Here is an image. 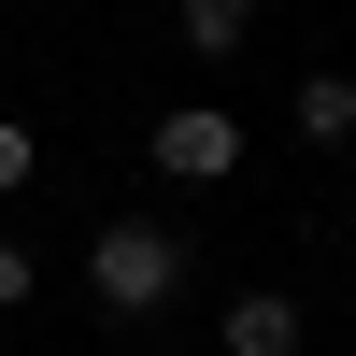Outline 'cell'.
Returning a JSON list of instances; mask_svg holds the SVG:
<instances>
[{
    "label": "cell",
    "mask_w": 356,
    "mask_h": 356,
    "mask_svg": "<svg viewBox=\"0 0 356 356\" xmlns=\"http://www.w3.org/2000/svg\"><path fill=\"white\" fill-rule=\"evenodd\" d=\"M157 171H171V186H228V171H243V114H228V100L157 114Z\"/></svg>",
    "instance_id": "7a4b0ae2"
},
{
    "label": "cell",
    "mask_w": 356,
    "mask_h": 356,
    "mask_svg": "<svg viewBox=\"0 0 356 356\" xmlns=\"http://www.w3.org/2000/svg\"><path fill=\"white\" fill-rule=\"evenodd\" d=\"M29 285H43V271H29V243H0V314H15Z\"/></svg>",
    "instance_id": "52a82bcc"
},
{
    "label": "cell",
    "mask_w": 356,
    "mask_h": 356,
    "mask_svg": "<svg viewBox=\"0 0 356 356\" xmlns=\"http://www.w3.org/2000/svg\"><path fill=\"white\" fill-rule=\"evenodd\" d=\"M300 143H356V72H300Z\"/></svg>",
    "instance_id": "277c9868"
},
{
    "label": "cell",
    "mask_w": 356,
    "mask_h": 356,
    "mask_svg": "<svg viewBox=\"0 0 356 356\" xmlns=\"http://www.w3.org/2000/svg\"><path fill=\"white\" fill-rule=\"evenodd\" d=\"M29 171H43V143H29V129H15V114H0V200H15V186H29Z\"/></svg>",
    "instance_id": "8992f818"
},
{
    "label": "cell",
    "mask_w": 356,
    "mask_h": 356,
    "mask_svg": "<svg viewBox=\"0 0 356 356\" xmlns=\"http://www.w3.org/2000/svg\"><path fill=\"white\" fill-rule=\"evenodd\" d=\"M214 342L228 356H300V300H285V285H243V300L214 314Z\"/></svg>",
    "instance_id": "3957f363"
},
{
    "label": "cell",
    "mask_w": 356,
    "mask_h": 356,
    "mask_svg": "<svg viewBox=\"0 0 356 356\" xmlns=\"http://www.w3.org/2000/svg\"><path fill=\"white\" fill-rule=\"evenodd\" d=\"M186 43H200V57H243V43H257V0H186Z\"/></svg>",
    "instance_id": "5b68a950"
},
{
    "label": "cell",
    "mask_w": 356,
    "mask_h": 356,
    "mask_svg": "<svg viewBox=\"0 0 356 356\" xmlns=\"http://www.w3.org/2000/svg\"><path fill=\"white\" fill-rule=\"evenodd\" d=\"M86 300H100V314H171V300H186V243H171L157 214L100 228V243H86Z\"/></svg>",
    "instance_id": "6da1fadb"
}]
</instances>
